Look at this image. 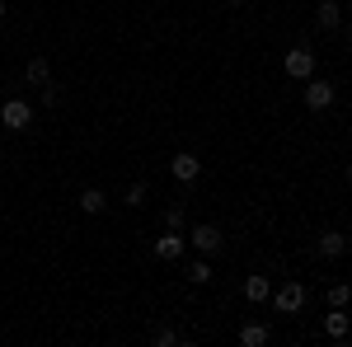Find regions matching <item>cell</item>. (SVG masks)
I'll return each instance as SVG.
<instances>
[{"label": "cell", "instance_id": "obj_1", "mask_svg": "<svg viewBox=\"0 0 352 347\" xmlns=\"http://www.w3.org/2000/svg\"><path fill=\"white\" fill-rule=\"evenodd\" d=\"M184 240H188V249H192V254H202V258L226 254V230H221L217 221H188Z\"/></svg>", "mask_w": 352, "mask_h": 347}, {"label": "cell", "instance_id": "obj_2", "mask_svg": "<svg viewBox=\"0 0 352 347\" xmlns=\"http://www.w3.org/2000/svg\"><path fill=\"white\" fill-rule=\"evenodd\" d=\"M320 71V52L310 47V43H296V47H287L282 52V80H310Z\"/></svg>", "mask_w": 352, "mask_h": 347}, {"label": "cell", "instance_id": "obj_3", "mask_svg": "<svg viewBox=\"0 0 352 347\" xmlns=\"http://www.w3.org/2000/svg\"><path fill=\"white\" fill-rule=\"evenodd\" d=\"M305 282H300V277H282V282H277V287H272V295H268V305H272V315H282V320H287V315H300V310H305Z\"/></svg>", "mask_w": 352, "mask_h": 347}, {"label": "cell", "instance_id": "obj_4", "mask_svg": "<svg viewBox=\"0 0 352 347\" xmlns=\"http://www.w3.org/2000/svg\"><path fill=\"white\" fill-rule=\"evenodd\" d=\"M333 99H338V80H324V76L300 80V108L305 113H324V108H333Z\"/></svg>", "mask_w": 352, "mask_h": 347}, {"label": "cell", "instance_id": "obj_5", "mask_svg": "<svg viewBox=\"0 0 352 347\" xmlns=\"http://www.w3.org/2000/svg\"><path fill=\"white\" fill-rule=\"evenodd\" d=\"M146 249H151L155 263H174V267H179V263H184V254H188V240H184V230H160Z\"/></svg>", "mask_w": 352, "mask_h": 347}, {"label": "cell", "instance_id": "obj_6", "mask_svg": "<svg viewBox=\"0 0 352 347\" xmlns=\"http://www.w3.org/2000/svg\"><path fill=\"white\" fill-rule=\"evenodd\" d=\"M164 169H169V179H174V183L192 188L197 179H202V169H207V164H202V155H197V150H174Z\"/></svg>", "mask_w": 352, "mask_h": 347}, {"label": "cell", "instance_id": "obj_7", "mask_svg": "<svg viewBox=\"0 0 352 347\" xmlns=\"http://www.w3.org/2000/svg\"><path fill=\"white\" fill-rule=\"evenodd\" d=\"M343 254H348V230H343V225L315 235V258H320V263H333V258H343Z\"/></svg>", "mask_w": 352, "mask_h": 347}, {"label": "cell", "instance_id": "obj_8", "mask_svg": "<svg viewBox=\"0 0 352 347\" xmlns=\"http://www.w3.org/2000/svg\"><path fill=\"white\" fill-rule=\"evenodd\" d=\"M0 127L24 136L28 127H33V104H28V99H5V104H0Z\"/></svg>", "mask_w": 352, "mask_h": 347}, {"label": "cell", "instance_id": "obj_9", "mask_svg": "<svg viewBox=\"0 0 352 347\" xmlns=\"http://www.w3.org/2000/svg\"><path fill=\"white\" fill-rule=\"evenodd\" d=\"M315 19V33H343V0H320L315 10H310Z\"/></svg>", "mask_w": 352, "mask_h": 347}, {"label": "cell", "instance_id": "obj_10", "mask_svg": "<svg viewBox=\"0 0 352 347\" xmlns=\"http://www.w3.org/2000/svg\"><path fill=\"white\" fill-rule=\"evenodd\" d=\"M268 295H272V277H263V272H249L240 282V300L254 310V305H268Z\"/></svg>", "mask_w": 352, "mask_h": 347}, {"label": "cell", "instance_id": "obj_11", "mask_svg": "<svg viewBox=\"0 0 352 347\" xmlns=\"http://www.w3.org/2000/svg\"><path fill=\"white\" fill-rule=\"evenodd\" d=\"M76 212H80V216H104V212H109V192H104V183H99V188H80Z\"/></svg>", "mask_w": 352, "mask_h": 347}, {"label": "cell", "instance_id": "obj_12", "mask_svg": "<svg viewBox=\"0 0 352 347\" xmlns=\"http://www.w3.org/2000/svg\"><path fill=\"white\" fill-rule=\"evenodd\" d=\"M320 333H324L329 343H348L352 324H348V310H329L324 320H320Z\"/></svg>", "mask_w": 352, "mask_h": 347}, {"label": "cell", "instance_id": "obj_13", "mask_svg": "<svg viewBox=\"0 0 352 347\" xmlns=\"http://www.w3.org/2000/svg\"><path fill=\"white\" fill-rule=\"evenodd\" d=\"M235 338H240L244 347H268L272 343V328L263 320H244L240 328H235Z\"/></svg>", "mask_w": 352, "mask_h": 347}, {"label": "cell", "instance_id": "obj_14", "mask_svg": "<svg viewBox=\"0 0 352 347\" xmlns=\"http://www.w3.org/2000/svg\"><path fill=\"white\" fill-rule=\"evenodd\" d=\"M122 202H127V212H132V216H141V212H146V202H151V183H146V179L127 183V188H122Z\"/></svg>", "mask_w": 352, "mask_h": 347}, {"label": "cell", "instance_id": "obj_15", "mask_svg": "<svg viewBox=\"0 0 352 347\" xmlns=\"http://www.w3.org/2000/svg\"><path fill=\"white\" fill-rule=\"evenodd\" d=\"M47 80H52V61H47V56H28L24 61V85L38 89V85H47Z\"/></svg>", "mask_w": 352, "mask_h": 347}, {"label": "cell", "instance_id": "obj_16", "mask_svg": "<svg viewBox=\"0 0 352 347\" xmlns=\"http://www.w3.org/2000/svg\"><path fill=\"white\" fill-rule=\"evenodd\" d=\"M212 277H217V272H212V258H202V254L184 267V282H188V287H212Z\"/></svg>", "mask_w": 352, "mask_h": 347}, {"label": "cell", "instance_id": "obj_17", "mask_svg": "<svg viewBox=\"0 0 352 347\" xmlns=\"http://www.w3.org/2000/svg\"><path fill=\"white\" fill-rule=\"evenodd\" d=\"M160 225L164 230H188V202H174L160 212Z\"/></svg>", "mask_w": 352, "mask_h": 347}, {"label": "cell", "instance_id": "obj_18", "mask_svg": "<svg viewBox=\"0 0 352 347\" xmlns=\"http://www.w3.org/2000/svg\"><path fill=\"white\" fill-rule=\"evenodd\" d=\"M348 300H352V287H348V282H329V291H324V305H329V310H348Z\"/></svg>", "mask_w": 352, "mask_h": 347}, {"label": "cell", "instance_id": "obj_19", "mask_svg": "<svg viewBox=\"0 0 352 347\" xmlns=\"http://www.w3.org/2000/svg\"><path fill=\"white\" fill-rule=\"evenodd\" d=\"M151 343L155 347H174V343H188V333H179V328H155Z\"/></svg>", "mask_w": 352, "mask_h": 347}, {"label": "cell", "instance_id": "obj_20", "mask_svg": "<svg viewBox=\"0 0 352 347\" xmlns=\"http://www.w3.org/2000/svg\"><path fill=\"white\" fill-rule=\"evenodd\" d=\"M38 89H43V94H38V99H43V108H47V113H56V108H61V85H38Z\"/></svg>", "mask_w": 352, "mask_h": 347}, {"label": "cell", "instance_id": "obj_21", "mask_svg": "<svg viewBox=\"0 0 352 347\" xmlns=\"http://www.w3.org/2000/svg\"><path fill=\"white\" fill-rule=\"evenodd\" d=\"M0 19H5V0H0Z\"/></svg>", "mask_w": 352, "mask_h": 347}, {"label": "cell", "instance_id": "obj_22", "mask_svg": "<svg viewBox=\"0 0 352 347\" xmlns=\"http://www.w3.org/2000/svg\"><path fill=\"white\" fill-rule=\"evenodd\" d=\"M343 5H348V0H343Z\"/></svg>", "mask_w": 352, "mask_h": 347}]
</instances>
